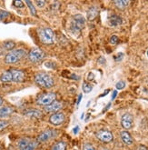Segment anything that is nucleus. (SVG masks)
Instances as JSON below:
<instances>
[{"label": "nucleus", "instance_id": "nucleus-1", "mask_svg": "<svg viewBox=\"0 0 148 150\" xmlns=\"http://www.w3.org/2000/svg\"><path fill=\"white\" fill-rule=\"evenodd\" d=\"M85 25V17L81 14L75 15L72 17L71 22H70V31L74 35H75V36H78V35H80Z\"/></svg>", "mask_w": 148, "mask_h": 150}, {"label": "nucleus", "instance_id": "nucleus-2", "mask_svg": "<svg viewBox=\"0 0 148 150\" xmlns=\"http://www.w3.org/2000/svg\"><path fill=\"white\" fill-rule=\"evenodd\" d=\"M35 82L42 88H50L54 86V78L47 73H38L35 76Z\"/></svg>", "mask_w": 148, "mask_h": 150}, {"label": "nucleus", "instance_id": "nucleus-3", "mask_svg": "<svg viewBox=\"0 0 148 150\" xmlns=\"http://www.w3.org/2000/svg\"><path fill=\"white\" fill-rule=\"evenodd\" d=\"M38 35L41 42L46 45H51L55 42V34L51 28H40L38 30Z\"/></svg>", "mask_w": 148, "mask_h": 150}, {"label": "nucleus", "instance_id": "nucleus-4", "mask_svg": "<svg viewBox=\"0 0 148 150\" xmlns=\"http://www.w3.org/2000/svg\"><path fill=\"white\" fill-rule=\"evenodd\" d=\"M25 56V51L24 49H16L9 52L5 57V62L6 64H15L20 61Z\"/></svg>", "mask_w": 148, "mask_h": 150}, {"label": "nucleus", "instance_id": "nucleus-5", "mask_svg": "<svg viewBox=\"0 0 148 150\" xmlns=\"http://www.w3.org/2000/svg\"><path fill=\"white\" fill-rule=\"evenodd\" d=\"M56 95L55 93H46L39 96L38 99L37 100V103L39 105L47 107V105H49L54 101H56Z\"/></svg>", "mask_w": 148, "mask_h": 150}, {"label": "nucleus", "instance_id": "nucleus-6", "mask_svg": "<svg viewBox=\"0 0 148 150\" xmlns=\"http://www.w3.org/2000/svg\"><path fill=\"white\" fill-rule=\"evenodd\" d=\"M45 57V53L40 48H33L28 54V59L33 63H37L41 61Z\"/></svg>", "mask_w": 148, "mask_h": 150}, {"label": "nucleus", "instance_id": "nucleus-7", "mask_svg": "<svg viewBox=\"0 0 148 150\" xmlns=\"http://www.w3.org/2000/svg\"><path fill=\"white\" fill-rule=\"evenodd\" d=\"M56 136V130H53V129H47V130H45L44 132H42V133L37 137V141L40 143H44V142H47L49 139L53 138Z\"/></svg>", "mask_w": 148, "mask_h": 150}, {"label": "nucleus", "instance_id": "nucleus-8", "mask_svg": "<svg viewBox=\"0 0 148 150\" xmlns=\"http://www.w3.org/2000/svg\"><path fill=\"white\" fill-rule=\"evenodd\" d=\"M65 119H66V117L64 113L56 112V113H54L53 115H51V117H49V122L54 126H60L64 123Z\"/></svg>", "mask_w": 148, "mask_h": 150}, {"label": "nucleus", "instance_id": "nucleus-9", "mask_svg": "<svg viewBox=\"0 0 148 150\" xmlns=\"http://www.w3.org/2000/svg\"><path fill=\"white\" fill-rule=\"evenodd\" d=\"M97 138L104 143H109L113 140V134L108 130H99L97 132Z\"/></svg>", "mask_w": 148, "mask_h": 150}, {"label": "nucleus", "instance_id": "nucleus-10", "mask_svg": "<svg viewBox=\"0 0 148 150\" xmlns=\"http://www.w3.org/2000/svg\"><path fill=\"white\" fill-rule=\"evenodd\" d=\"M133 121H134V118H133L132 115L126 113V114L123 115V117L121 118V125L124 128L129 129L133 126Z\"/></svg>", "mask_w": 148, "mask_h": 150}, {"label": "nucleus", "instance_id": "nucleus-11", "mask_svg": "<svg viewBox=\"0 0 148 150\" xmlns=\"http://www.w3.org/2000/svg\"><path fill=\"white\" fill-rule=\"evenodd\" d=\"M11 73H12V78H13V82H23L25 79V73L22 70L18 69H11Z\"/></svg>", "mask_w": 148, "mask_h": 150}, {"label": "nucleus", "instance_id": "nucleus-12", "mask_svg": "<svg viewBox=\"0 0 148 150\" xmlns=\"http://www.w3.org/2000/svg\"><path fill=\"white\" fill-rule=\"evenodd\" d=\"M63 108V104L60 101H54L52 104H50L49 105H47L45 107V110L46 112H53V113H56L58 112L61 108Z\"/></svg>", "mask_w": 148, "mask_h": 150}, {"label": "nucleus", "instance_id": "nucleus-13", "mask_svg": "<svg viewBox=\"0 0 148 150\" xmlns=\"http://www.w3.org/2000/svg\"><path fill=\"white\" fill-rule=\"evenodd\" d=\"M24 116L30 118H39L43 116V114L40 110L37 109H28L24 112Z\"/></svg>", "mask_w": 148, "mask_h": 150}, {"label": "nucleus", "instance_id": "nucleus-14", "mask_svg": "<svg viewBox=\"0 0 148 150\" xmlns=\"http://www.w3.org/2000/svg\"><path fill=\"white\" fill-rule=\"evenodd\" d=\"M121 138H122V141L125 144V145H132L134 140H133V137H131L127 131H122L121 132Z\"/></svg>", "mask_w": 148, "mask_h": 150}, {"label": "nucleus", "instance_id": "nucleus-15", "mask_svg": "<svg viewBox=\"0 0 148 150\" xmlns=\"http://www.w3.org/2000/svg\"><path fill=\"white\" fill-rule=\"evenodd\" d=\"M97 15H98V9H97V7H95V6L90 7L87 10V12H86V17H87V19L89 21L94 20L95 17L97 16Z\"/></svg>", "mask_w": 148, "mask_h": 150}, {"label": "nucleus", "instance_id": "nucleus-16", "mask_svg": "<svg viewBox=\"0 0 148 150\" xmlns=\"http://www.w3.org/2000/svg\"><path fill=\"white\" fill-rule=\"evenodd\" d=\"M13 112H14L13 108H10V107L0 108V118H4V117H9Z\"/></svg>", "mask_w": 148, "mask_h": 150}, {"label": "nucleus", "instance_id": "nucleus-17", "mask_svg": "<svg viewBox=\"0 0 148 150\" xmlns=\"http://www.w3.org/2000/svg\"><path fill=\"white\" fill-rule=\"evenodd\" d=\"M109 22H110V25H111L116 26V25H121L122 22H123V20H122V18H121L119 16H117V15H112L109 17Z\"/></svg>", "mask_w": 148, "mask_h": 150}, {"label": "nucleus", "instance_id": "nucleus-18", "mask_svg": "<svg viewBox=\"0 0 148 150\" xmlns=\"http://www.w3.org/2000/svg\"><path fill=\"white\" fill-rule=\"evenodd\" d=\"M0 80L2 82L7 83V82H13V78H12V73L11 70H8V71L4 72L1 76H0Z\"/></svg>", "mask_w": 148, "mask_h": 150}, {"label": "nucleus", "instance_id": "nucleus-19", "mask_svg": "<svg viewBox=\"0 0 148 150\" xmlns=\"http://www.w3.org/2000/svg\"><path fill=\"white\" fill-rule=\"evenodd\" d=\"M51 150H66V144L64 141H58L54 144Z\"/></svg>", "mask_w": 148, "mask_h": 150}, {"label": "nucleus", "instance_id": "nucleus-20", "mask_svg": "<svg viewBox=\"0 0 148 150\" xmlns=\"http://www.w3.org/2000/svg\"><path fill=\"white\" fill-rule=\"evenodd\" d=\"M129 1L127 0H117V1H114V4L118 7L119 9H125V8L129 5Z\"/></svg>", "mask_w": 148, "mask_h": 150}, {"label": "nucleus", "instance_id": "nucleus-21", "mask_svg": "<svg viewBox=\"0 0 148 150\" xmlns=\"http://www.w3.org/2000/svg\"><path fill=\"white\" fill-rule=\"evenodd\" d=\"M30 141H31V140L28 139V138H21V139L18 141V143H17L19 149H20V150H24L25 147H27V146L29 144Z\"/></svg>", "mask_w": 148, "mask_h": 150}, {"label": "nucleus", "instance_id": "nucleus-22", "mask_svg": "<svg viewBox=\"0 0 148 150\" xmlns=\"http://www.w3.org/2000/svg\"><path fill=\"white\" fill-rule=\"evenodd\" d=\"M37 146V142L31 140L29 142V144L27 146V147H25L24 150H36Z\"/></svg>", "mask_w": 148, "mask_h": 150}, {"label": "nucleus", "instance_id": "nucleus-23", "mask_svg": "<svg viewBox=\"0 0 148 150\" xmlns=\"http://www.w3.org/2000/svg\"><path fill=\"white\" fill-rule=\"evenodd\" d=\"M82 89L85 93H90L93 90V86L88 83H84Z\"/></svg>", "mask_w": 148, "mask_h": 150}, {"label": "nucleus", "instance_id": "nucleus-24", "mask_svg": "<svg viewBox=\"0 0 148 150\" xmlns=\"http://www.w3.org/2000/svg\"><path fill=\"white\" fill-rule=\"evenodd\" d=\"M16 46V44L13 42V41H6L4 43V47L6 49V50H12Z\"/></svg>", "mask_w": 148, "mask_h": 150}, {"label": "nucleus", "instance_id": "nucleus-25", "mask_svg": "<svg viewBox=\"0 0 148 150\" xmlns=\"http://www.w3.org/2000/svg\"><path fill=\"white\" fill-rule=\"evenodd\" d=\"M25 3H27V5L28 6V7H29V10H30V12H31V14L33 15V16H36L37 15V10H36V7L34 6V4L31 2V1H25Z\"/></svg>", "mask_w": 148, "mask_h": 150}, {"label": "nucleus", "instance_id": "nucleus-26", "mask_svg": "<svg viewBox=\"0 0 148 150\" xmlns=\"http://www.w3.org/2000/svg\"><path fill=\"white\" fill-rule=\"evenodd\" d=\"M8 125H9V122L6 120H0V131L5 129Z\"/></svg>", "mask_w": 148, "mask_h": 150}, {"label": "nucleus", "instance_id": "nucleus-27", "mask_svg": "<svg viewBox=\"0 0 148 150\" xmlns=\"http://www.w3.org/2000/svg\"><path fill=\"white\" fill-rule=\"evenodd\" d=\"M8 16H9V13H8V12L3 11V10H0V21L6 19Z\"/></svg>", "mask_w": 148, "mask_h": 150}, {"label": "nucleus", "instance_id": "nucleus-28", "mask_svg": "<svg viewBox=\"0 0 148 150\" xmlns=\"http://www.w3.org/2000/svg\"><path fill=\"white\" fill-rule=\"evenodd\" d=\"M119 42V38H118V37L117 36H112L111 37V38H110V43L111 44H113V45H116V44Z\"/></svg>", "mask_w": 148, "mask_h": 150}, {"label": "nucleus", "instance_id": "nucleus-29", "mask_svg": "<svg viewBox=\"0 0 148 150\" xmlns=\"http://www.w3.org/2000/svg\"><path fill=\"white\" fill-rule=\"evenodd\" d=\"M125 86V83L124 81H119L116 85V89H123V88Z\"/></svg>", "mask_w": 148, "mask_h": 150}, {"label": "nucleus", "instance_id": "nucleus-30", "mask_svg": "<svg viewBox=\"0 0 148 150\" xmlns=\"http://www.w3.org/2000/svg\"><path fill=\"white\" fill-rule=\"evenodd\" d=\"M13 5L16 7H20V8L24 7V3L22 1H20V0H16V1L13 2Z\"/></svg>", "mask_w": 148, "mask_h": 150}, {"label": "nucleus", "instance_id": "nucleus-31", "mask_svg": "<svg viewBox=\"0 0 148 150\" xmlns=\"http://www.w3.org/2000/svg\"><path fill=\"white\" fill-rule=\"evenodd\" d=\"M83 150H95V149L94 148V146L91 144H85Z\"/></svg>", "mask_w": 148, "mask_h": 150}, {"label": "nucleus", "instance_id": "nucleus-32", "mask_svg": "<svg viewBox=\"0 0 148 150\" xmlns=\"http://www.w3.org/2000/svg\"><path fill=\"white\" fill-rule=\"evenodd\" d=\"M36 4L38 7H43L46 5V1H38L37 0V1H36Z\"/></svg>", "mask_w": 148, "mask_h": 150}, {"label": "nucleus", "instance_id": "nucleus-33", "mask_svg": "<svg viewBox=\"0 0 148 150\" xmlns=\"http://www.w3.org/2000/svg\"><path fill=\"white\" fill-rule=\"evenodd\" d=\"M124 57V55H123V54H121V53H119L118 56L115 57V58H116V61H120V60H122V57Z\"/></svg>", "mask_w": 148, "mask_h": 150}, {"label": "nucleus", "instance_id": "nucleus-34", "mask_svg": "<svg viewBox=\"0 0 148 150\" xmlns=\"http://www.w3.org/2000/svg\"><path fill=\"white\" fill-rule=\"evenodd\" d=\"M79 127H78V126H76L75 127H74V129H73V132H74V134L75 135H76L77 133H78V132H79Z\"/></svg>", "mask_w": 148, "mask_h": 150}, {"label": "nucleus", "instance_id": "nucleus-35", "mask_svg": "<svg viewBox=\"0 0 148 150\" xmlns=\"http://www.w3.org/2000/svg\"><path fill=\"white\" fill-rule=\"evenodd\" d=\"M137 150H148L144 146H140L138 148H137Z\"/></svg>", "mask_w": 148, "mask_h": 150}, {"label": "nucleus", "instance_id": "nucleus-36", "mask_svg": "<svg viewBox=\"0 0 148 150\" xmlns=\"http://www.w3.org/2000/svg\"><path fill=\"white\" fill-rule=\"evenodd\" d=\"M117 95V91H114L113 92V96H112V99H115L116 98V96Z\"/></svg>", "mask_w": 148, "mask_h": 150}, {"label": "nucleus", "instance_id": "nucleus-37", "mask_svg": "<svg viewBox=\"0 0 148 150\" xmlns=\"http://www.w3.org/2000/svg\"><path fill=\"white\" fill-rule=\"evenodd\" d=\"M81 99H82V95H79V96H78V100H77V105H79Z\"/></svg>", "mask_w": 148, "mask_h": 150}, {"label": "nucleus", "instance_id": "nucleus-38", "mask_svg": "<svg viewBox=\"0 0 148 150\" xmlns=\"http://www.w3.org/2000/svg\"><path fill=\"white\" fill-rule=\"evenodd\" d=\"M98 62H99V63H104V58L103 57H101L98 59Z\"/></svg>", "mask_w": 148, "mask_h": 150}, {"label": "nucleus", "instance_id": "nucleus-39", "mask_svg": "<svg viewBox=\"0 0 148 150\" xmlns=\"http://www.w3.org/2000/svg\"><path fill=\"white\" fill-rule=\"evenodd\" d=\"M3 102H4V100H3V98L0 96V108L2 107V105H3Z\"/></svg>", "mask_w": 148, "mask_h": 150}, {"label": "nucleus", "instance_id": "nucleus-40", "mask_svg": "<svg viewBox=\"0 0 148 150\" xmlns=\"http://www.w3.org/2000/svg\"><path fill=\"white\" fill-rule=\"evenodd\" d=\"M147 56H148V51H147Z\"/></svg>", "mask_w": 148, "mask_h": 150}, {"label": "nucleus", "instance_id": "nucleus-41", "mask_svg": "<svg viewBox=\"0 0 148 150\" xmlns=\"http://www.w3.org/2000/svg\"><path fill=\"white\" fill-rule=\"evenodd\" d=\"M10 150H14V149H10Z\"/></svg>", "mask_w": 148, "mask_h": 150}]
</instances>
